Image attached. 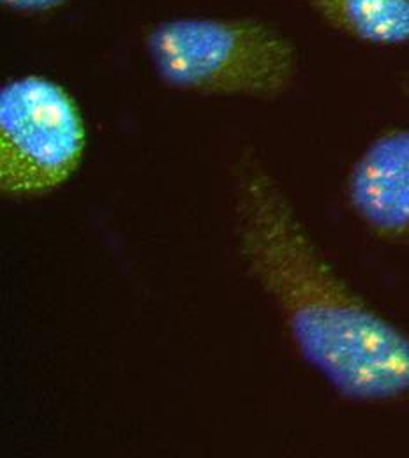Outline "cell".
I'll use <instances>...</instances> for the list:
<instances>
[{"instance_id":"cell-4","label":"cell","mask_w":409,"mask_h":458,"mask_svg":"<svg viewBox=\"0 0 409 458\" xmlns=\"http://www.w3.org/2000/svg\"><path fill=\"white\" fill-rule=\"evenodd\" d=\"M346 198L376 236L409 245V129L374 138L351 166Z\"/></svg>"},{"instance_id":"cell-2","label":"cell","mask_w":409,"mask_h":458,"mask_svg":"<svg viewBox=\"0 0 409 458\" xmlns=\"http://www.w3.org/2000/svg\"><path fill=\"white\" fill-rule=\"evenodd\" d=\"M143 45L163 83L203 96L277 99L300 71L292 39L258 18L165 20Z\"/></svg>"},{"instance_id":"cell-3","label":"cell","mask_w":409,"mask_h":458,"mask_svg":"<svg viewBox=\"0 0 409 458\" xmlns=\"http://www.w3.org/2000/svg\"><path fill=\"white\" fill-rule=\"evenodd\" d=\"M85 125L74 99L41 76L0 90V189L9 198H41L81 165Z\"/></svg>"},{"instance_id":"cell-6","label":"cell","mask_w":409,"mask_h":458,"mask_svg":"<svg viewBox=\"0 0 409 458\" xmlns=\"http://www.w3.org/2000/svg\"><path fill=\"white\" fill-rule=\"evenodd\" d=\"M65 0H2V4L13 11L27 13V14H39L50 13L60 7Z\"/></svg>"},{"instance_id":"cell-5","label":"cell","mask_w":409,"mask_h":458,"mask_svg":"<svg viewBox=\"0 0 409 458\" xmlns=\"http://www.w3.org/2000/svg\"><path fill=\"white\" fill-rule=\"evenodd\" d=\"M328 27L376 47L409 43V0H303Z\"/></svg>"},{"instance_id":"cell-1","label":"cell","mask_w":409,"mask_h":458,"mask_svg":"<svg viewBox=\"0 0 409 458\" xmlns=\"http://www.w3.org/2000/svg\"><path fill=\"white\" fill-rule=\"evenodd\" d=\"M234 182L240 258L302 360L346 401L409 402L408 332L346 284L254 154L236 161Z\"/></svg>"}]
</instances>
